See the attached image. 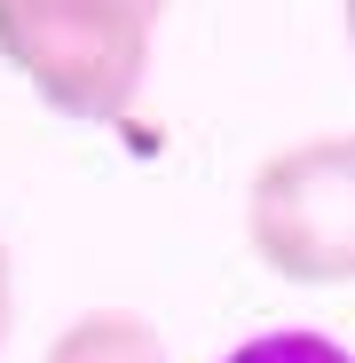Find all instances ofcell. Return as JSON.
Returning a JSON list of instances; mask_svg holds the SVG:
<instances>
[{
  "label": "cell",
  "instance_id": "6da1fadb",
  "mask_svg": "<svg viewBox=\"0 0 355 363\" xmlns=\"http://www.w3.org/2000/svg\"><path fill=\"white\" fill-rule=\"evenodd\" d=\"M166 0H0V64L64 118L118 127L142 95Z\"/></svg>",
  "mask_w": 355,
  "mask_h": 363
},
{
  "label": "cell",
  "instance_id": "7a4b0ae2",
  "mask_svg": "<svg viewBox=\"0 0 355 363\" xmlns=\"http://www.w3.org/2000/svg\"><path fill=\"white\" fill-rule=\"evenodd\" d=\"M245 245L284 284H355V135L292 143L253 174Z\"/></svg>",
  "mask_w": 355,
  "mask_h": 363
},
{
  "label": "cell",
  "instance_id": "3957f363",
  "mask_svg": "<svg viewBox=\"0 0 355 363\" xmlns=\"http://www.w3.org/2000/svg\"><path fill=\"white\" fill-rule=\"evenodd\" d=\"M47 363H174L135 308H87L47 340Z\"/></svg>",
  "mask_w": 355,
  "mask_h": 363
},
{
  "label": "cell",
  "instance_id": "277c9868",
  "mask_svg": "<svg viewBox=\"0 0 355 363\" xmlns=\"http://www.w3.org/2000/svg\"><path fill=\"white\" fill-rule=\"evenodd\" d=\"M221 363H355L332 332H261L245 347H229Z\"/></svg>",
  "mask_w": 355,
  "mask_h": 363
},
{
  "label": "cell",
  "instance_id": "5b68a950",
  "mask_svg": "<svg viewBox=\"0 0 355 363\" xmlns=\"http://www.w3.org/2000/svg\"><path fill=\"white\" fill-rule=\"evenodd\" d=\"M16 332V261H9V237H0V347Z\"/></svg>",
  "mask_w": 355,
  "mask_h": 363
},
{
  "label": "cell",
  "instance_id": "8992f818",
  "mask_svg": "<svg viewBox=\"0 0 355 363\" xmlns=\"http://www.w3.org/2000/svg\"><path fill=\"white\" fill-rule=\"evenodd\" d=\"M347 48H355V0H347Z\"/></svg>",
  "mask_w": 355,
  "mask_h": 363
}]
</instances>
